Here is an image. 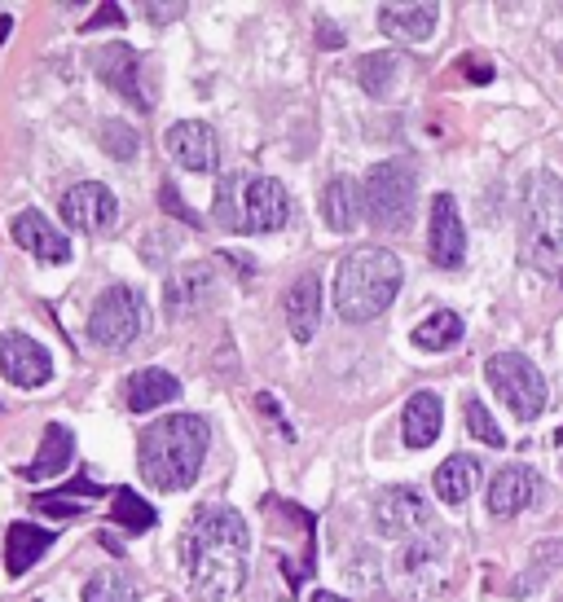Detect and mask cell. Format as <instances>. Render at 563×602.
Wrapping results in <instances>:
<instances>
[{"label":"cell","mask_w":563,"mask_h":602,"mask_svg":"<svg viewBox=\"0 0 563 602\" xmlns=\"http://www.w3.org/2000/svg\"><path fill=\"white\" fill-rule=\"evenodd\" d=\"M84 602H137V585L115 567H102L84 581Z\"/></svg>","instance_id":"28"},{"label":"cell","mask_w":563,"mask_h":602,"mask_svg":"<svg viewBox=\"0 0 563 602\" xmlns=\"http://www.w3.org/2000/svg\"><path fill=\"white\" fill-rule=\"evenodd\" d=\"M427 255H432V264H440V269H462V260H467V229H462L454 194H436L432 198Z\"/></svg>","instance_id":"13"},{"label":"cell","mask_w":563,"mask_h":602,"mask_svg":"<svg viewBox=\"0 0 563 602\" xmlns=\"http://www.w3.org/2000/svg\"><path fill=\"white\" fill-rule=\"evenodd\" d=\"M401 71H405L401 53H370V58H361V66H357V80L370 97H388L396 80H401Z\"/></svg>","instance_id":"27"},{"label":"cell","mask_w":563,"mask_h":602,"mask_svg":"<svg viewBox=\"0 0 563 602\" xmlns=\"http://www.w3.org/2000/svg\"><path fill=\"white\" fill-rule=\"evenodd\" d=\"M256 405H260V414H269V422H273V427H278V431H282V436H286V440H295V427H291V422H286V418H282V405H278V396H269V392H260V396H256Z\"/></svg>","instance_id":"36"},{"label":"cell","mask_w":563,"mask_h":602,"mask_svg":"<svg viewBox=\"0 0 563 602\" xmlns=\"http://www.w3.org/2000/svg\"><path fill=\"white\" fill-rule=\"evenodd\" d=\"M141 334V295L132 286H106L88 312V339L97 348H128Z\"/></svg>","instance_id":"8"},{"label":"cell","mask_w":563,"mask_h":602,"mask_svg":"<svg viewBox=\"0 0 563 602\" xmlns=\"http://www.w3.org/2000/svg\"><path fill=\"white\" fill-rule=\"evenodd\" d=\"M93 71L102 75V80L115 88V93H124L137 110H150V97H146V88L137 84V75H141V58H137V49L124 40H115V44H102V49L93 53Z\"/></svg>","instance_id":"15"},{"label":"cell","mask_w":563,"mask_h":602,"mask_svg":"<svg viewBox=\"0 0 563 602\" xmlns=\"http://www.w3.org/2000/svg\"><path fill=\"white\" fill-rule=\"evenodd\" d=\"M559 286H563V273H559Z\"/></svg>","instance_id":"42"},{"label":"cell","mask_w":563,"mask_h":602,"mask_svg":"<svg viewBox=\"0 0 563 602\" xmlns=\"http://www.w3.org/2000/svg\"><path fill=\"white\" fill-rule=\"evenodd\" d=\"M168 154L176 159V167H185V172H194V176L220 172V141H216V132L207 124H198V119H181V124L168 128Z\"/></svg>","instance_id":"14"},{"label":"cell","mask_w":563,"mask_h":602,"mask_svg":"<svg viewBox=\"0 0 563 602\" xmlns=\"http://www.w3.org/2000/svg\"><path fill=\"white\" fill-rule=\"evenodd\" d=\"M322 216L335 233H352L366 220V189L352 181V176H335L322 194Z\"/></svg>","instance_id":"21"},{"label":"cell","mask_w":563,"mask_h":602,"mask_svg":"<svg viewBox=\"0 0 563 602\" xmlns=\"http://www.w3.org/2000/svg\"><path fill=\"white\" fill-rule=\"evenodd\" d=\"M313 602H348V598H339V594H330V589H317Z\"/></svg>","instance_id":"40"},{"label":"cell","mask_w":563,"mask_h":602,"mask_svg":"<svg viewBox=\"0 0 563 602\" xmlns=\"http://www.w3.org/2000/svg\"><path fill=\"white\" fill-rule=\"evenodd\" d=\"M185 0H146V5H141V14H146L154 27H163V22H176V18H185Z\"/></svg>","instance_id":"34"},{"label":"cell","mask_w":563,"mask_h":602,"mask_svg":"<svg viewBox=\"0 0 563 602\" xmlns=\"http://www.w3.org/2000/svg\"><path fill=\"white\" fill-rule=\"evenodd\" d=\"M317 27H322L317 31V44H322V49H339V44H344V31L339 27H330V22H317Z\"/></svg>","instance_id":"38"},{"label":"cell","mask_w":563,"mask_h":602,"mask_svg":"<svg viewBox=\"0 0 563 602\" xmlns=\"http://www.w3.org/2000/svg\"><path fill=\"white\" fill-rule=\"evenodd\" d=\"M31 506H36L40 515H53V519H80L84 515L80 501H66V497H53V493H40Z\"/></svg>","instance_id":"33"},{"label":"cell","mask_w":563,"mask_h":602,"mask_svg":"<svg viewBox=\"0 0 563 602\" xmlns=\"http://www.w3.org/2000/svg\"><path fill=\"white\" fill-rule=\"evenodd\" d=\"M480 484V462L467 453H454L449 462H440V471L432 475V488L440 501H449V506H462L471 493H476Z\"/></svg>","instance_id":"24"},{"label":"cell","mask_w":563,"mask_h":602,"mask_svg":"<svg viewBox=\"0 0 563 602\" xmlns=\"http://www.w3.org/2000/svg\"><path fill=\"white\" fill-rule=\"evenodd\" d=\"M462 414H467V431H471V436H476L480 444H489V449H502V444H506L502 427L493 422V414L480 405L476 396H467V409H462Z\"/></svg>","instance_id":"31"},{"label":"cell","mask_w":563,"mask_h":602,"mask_svg":"<svg viewBox=\"0 0 563 602\" xmlns=\"http://www.w3.org/2000/svg\"><path fill=\"white\" fill-rule=\"evenodd\" d=\"M286 330H291L295 343H308L317 334V321H322V277L317 273H304L300 282L286 286Z\"/></svg>","instance_id":"17"},{"label":"cell","mask_w":563,"mask_h":602,"mask_svg":"<svg viewBox=\"0 0 563 602\" xmlns=\"http://www.w3.org/2000/svg\"><path fill=\"white\" fill-rule=\"evenodd\" d=\"M154 519H159V515H154V506H150V501H141L132 488H119V493H115V523L124 532H132V537H137V532H150Z\"/></svg>","instance_id":"29"},{"label":"cell","mask_w":563,"mask_h":602,"mask_svg":"<svg viewBox=\"0 0 563 602\" xmlns=\"http://www.w3.org/2000/svg\"><path fill=\"white\" fill-rule=\"evenodd\" d=\"M9 31H14V18H0V44L9 40Z\"/></svg>","instance_id":"41"},{"label":"cell","mask_w":563,"mask_h":602,"mask_svg":"<svg viewBox=\"0 0 563 602\" xmlns=\"http://www.w3.org/2000/svg\"><path fill=\"white\" fill-rule=\"evenodd\" d=\"M9 233H14V242L22 251L36 255V260H44V264H66V260H71V242H66L62 233L49 225V216L36 211V207L18 211V216L9 220Z\"/></svg>","instance_id":"16"},{"label":"cell","mask_w":563,"mask_h":602,"mask_svg":"<svg viewBox=\"0 0 563 602\" xmlns=\"http://www.w3.org/2000/svg\"><path fill=\"white\" fill-rule=\"evenodd\" d=\"M49 550H53V532L36 528V523H9V532H5V572L27 576Z\"/></svg>","instance_id":"23"},{"label":"cell","mask_w":563,"mask_h":602,"mask_svg":"<svg viewBox=\"0 0 563 602\" xmlns=\"http://www.w3.org/2000/svg\"><path fill=\"white\" fill-rule=\"evenodd\" d=\"M366 216L370 225H379L383 233H401L410 229L414 211H418V172L405 159H383L366 172Z\"/></svg>","instance_id":"6"},{"label":"cell","mask_w":563,"mask_h":602,"mask_svg":"<svg viewBox=\"0 0 563 602\" xmlns=\"http://www.w3.org/2000/svg\"><path fill=\"white\" fill-rule=\"evenodd\" d=\"M251 532L234 506L194 510L181 532V567L203 602H229L247 581Z\"/></svg>","instance_id":"1"},{"label":"cell","mask_w":563,"mask_h":602,"mask_svg":"<svg viewBox=\"0 0 563 602\" xmlns=\"http://www.w3.org/2000/svg\"><path fill=\"white\" fill-rule=\"evenodd\" d=\"M440 427H445V405H440L436 392H414L405 400V414H401V440L405 449H427Z\"/></svg>","instance_id":"20"},{"label":"cell","mask_w":563,"mask_h":602,"mask_svg":"<svg viewBox=\"0 0 563 602\" xmlns=\"http://www.w3.org/2000/svg\"><path fill=\"white\" fill-rule=\"evenodd\" d=\"M462 62H467V66H462V71H467V80H476V84H489L493 80V66H476V58H462Z\"/></svg>","instance_id":"39"},{"label":"cell","mask_w":563,"mask_h":602,"mask_svg":"<svg viewBox=\"0 0 563 602\" xmlns=\"http://www.w3.org/2000/svg\"><path fill=\"white\" fill-rule=\"evenodd\" d=\"M370 515L383 537H396V541L432 537V506L414 488H383V493H374Z\"/></svg>","instance_id":"9"},{"label":"cell","mask_w":563,"mask_h":602,"mask_svg":"<svg viewBox=\"0 0 563 602\" xmlns=\"http://www.w3.org/2000/svg\"><path fill=\"white\" fill-rule=\"evenodd\" d=\"M62 220L80 233H106L119 220V198L102 181H80L62 194Z\"/></svg>","instance_id":"10"},{"label":"cell","mask_w":563,"mask_h":602,"mask_svg":"<svg viewBox=\"0 0 563 602\" xmlns=\"http://www.w3.org/2000/svg\"><path fill=\"white\" fill-rule=\"evenodd\" d=\"M462 330H467V326H462V317L454 308H436L432 317L418 321L410 339H414V348H423V352H445V348H454V343L462 339Z\"/></svg>","instance_id":"26"},{"label":"cell","mask_w":563,"mask_h":602,"mask_svg":"<svg viewBox=\"0 0 563 602\" xmlns=\"http://www.w3.org/2000/svg\"><path fill=\"white\" fill-rule=\"evenodd\" d=\"M212 299H216L212 264H185V269L168 273V282H163V308H168L172 321H185L194 312L212 308Z\"/></svg>","instance_id":"12"},{"label":"cell","mask_w":563,"mask_h":602,"mask_svg":"<svg viewBox=\"0 0 563 602\" xmlns=\"http://www.w3.org/2000/svg\"><path fill=\"white\" fill-rule=\"evenodd\" d=\"M212 449V422L203 414H168L150 422L137 440L141 479L159 493H181L190 488Z\"/></svg>","instance_id":"2"},{"label":"cell","mask_w":563,"mask_h":602,"mask_svg":"<svg viewBox=\"0 0 563 602\" xmlns=\"http://www.w3.org/2000/svg\"><path fill=\"white\" fill-rule=\"evenodd\" d=\"M110 488L106 484H97L93 475H80V479H71V484H53V497H106Z\"/></svg>","instance_id":"35"},{"label":"cell","mask_w":563,"mask_h":602,"mask_svg":"<svg viewBox=\"0 0 563 602\" xmlns=\"http://www.w3.org/2000/svg\"><path fill=\"white\" fill-rule=\"evenodd\" d=\"M71 457H75V436L66 427H58V422H49L44 427V436H40V453H36V462L31 466H22V479H49V475H58L71 466Z\"/></svg>","instance_id":"25"},{"label":"cell","mask_w":563,"mask_h":602,"mask_svg":"<svg viewBox=\"0 0 563 602\" xmlns=\"http://www.w3.org/2000/svg\"><path fill=\"white\" fill-rule=\"evenodd\" d=\"M212 220L229 233H278L291 220V194L278 176H256L234 167L216 181Z\"/></svg>","instance_id":"3"},{"label":"cell","mask_w":563,"mask_h":602,"mask_svg":"<svg viewBox=\"0 0 563 602\" xmlns=\"http://www.w3.org/2000/svg\"><path fill=\"white\" fill-rule=\"evenodd\" d=\"M181 400V383L168 370H132L124 378V405L132 414H150L159 405H172Z\"/></svg>","instance_id":"22"},{"label":"cell","mask_w":563,"mask_h":602,"mask_svg":"<svg viewBox=\"0 0 563 602\" xmlns=\"http://www.w3.org/2000/svg\"><path fill=\"white\" fill-rule=\"evenodd\" d=\"M559 440H563V431H559Z\"/></svg>","instance_id":"43"},{"label":"cell","mask_w":563,"mask_h":602,"mask_svg":"<svg viewBox=\"0 0 563 602\" xmlns=\"http://www.w3.org/2000/svg\"><path fill=\"white\" fill-rule=\"evenodd\" d=\"M484 378H489V387L498 392V400L520 422H533L537 414H546L550 387H546L542 370H537L524 352H493L489 361H484Z\"/></svg>","instance_id":"7"},{"label":"cell","mask_w":563,"mask_h":602,"mask_svg":"<svg viewBox=\"0 0 563 602\" xmlns=\"http://www.w3.org/2000/svg\"><path fill=\"white\" fill-rule=\"evenodd\" d=\"M0 374L22 392H36L53 378V356L31 334H0Z\"/></svg>","instance_id":"11"},{"label":"cell","mask_w":563,"mask_h":602,"mask_svg":"<svg viewBox=\"0 0 563 602\" xmlns=\"http://www.w3.org/2000/svg\"><path fill=\"white\" fill-rule=\"evenodd\" d=\"M537 488H542V479H537L533 466L524 462H511L502 466L498 479L489 484V510L493 515H520L537 501Z\"/></svg>","instance_id":"18"},{"label":"cell","mask_w":563,"mask_h":602,"mask_svg":"<svg viewBox=\"0 0 563 602\" xmlns=\"http://www.w3.org/2000/svg\"><path fill=\"white\" fill-rule=\"evenodd\" d=\"M102 146H106V154H110V159L128 163V159H137L141 137H137V128L119 124V119H106V124H102Z\"/></svg>","instance_id":"30"},{"label":"cell","mask_w":563,"mask_h":602,"mask_svg":"<svg viewBox=\"0 0 563 602\" xmlns=\"http://www.w3.org/2000/svg\"><path fill=\"white\" fill-rule=\"evenodd\" d=\"M440 9L427 0H405V5H379V31H388L401 44H418L436 31Z\"/></svg>","instance_id":"19"},{"label":"cell","mask_w":563,"mask_h":602,"mask_svg":"<svg viewBox=\"0 0 563 602\" xmlns=\"http://www.w3.org/2000/svg\"><path fill=\"white\" fill-rule=\"evenodd\" d=\"M159 207H163V211H172L176 220H185L190 229H203V220H198L194 211L181 203V194H176V185H172V181H163V185H159Z\"/></svg>","instance_id":"32"},{"label":"cell","mask_w":563,"mask_h":602,"mask_svg":"<svg viewBox=\"0 0 563 602\" xmlns=\"http://www.w3.org/2000/svg\"><path fill=\"white\" fill-rule=\"evenodd\" d=\"M520 255L542 273H563V181L533 172L520 203Z\"/></svg>","instance_id":"5"},{"label":"cell","mask_w":563,"mask_h":602,"mask_svg":"<svg viewBox=\"0 0 563 602\" xmlns=\"http://www.w3.org/2000/svg\"><path fill=\"white\" fill-rule=\"evenodd\" d=\"M405 264L396 251L383 247H361L352 251L335 273V312L344 321H374L392 299L401 295Z\"/></svg>","instance_id":"4"},{"label":"cell","mask_w":563,"mask_h":602,"mask_svg":"<svg viewBox=\"0 0 563 602\" xmlns=\"http://www.w3.org/2000/svg\"><path fill=\"white\" fill-rule=\"evenodd\" d=\"M102 27H124V9H119V5H110V0H106V5L97 9V14L88 18V22H84V31H102Z\"/></svg>","instance_id":"37"}]
</instances>
